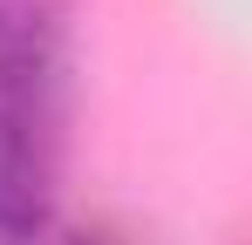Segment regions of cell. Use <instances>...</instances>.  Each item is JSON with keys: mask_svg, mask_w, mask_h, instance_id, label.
Returning a JSON list of instances; mask_svg holds the SVG:
<instances>
[{"mask_svg": "<svg viewBox=\"0 0 252 245\" xmlns=\"http://www.w3.org/2000/svg\"><path fill=\"white\" fill-rule=\"evenodd\" d=\"M75 0H0V109L48 129L68 95Z\"/></svg>", "mask_w": 252, "mask_h": 245, "instance_id": "1", "label": "cell"}, {"mask_svg": "<svg viewBox=\"0 0 252 245\" xmlns=\"http://www.w3.org/2000/svg\"><path fill=\"white\" fill-rule=\"evenodd\" d=\"M48 232H55L48 129L0 109V245H41Z\"/></svg>", "mask_w": 252, "mask_h": 245, "instance_id": "2", "label": "cell"}, {"mask_svg": "<svg viewBox=\"0 0 252 245\" xmlns=\"http://www.w3.org/2000/svg\"><path fill=\"white\" fill-rule=\"evenodd\" d=\"M62 245H129L116 225H75V232H62Z\"/></svg>", "mask_w": 252, "mask_h": 245, "instance_id": "3", "label": "cell"}]
</instances>
